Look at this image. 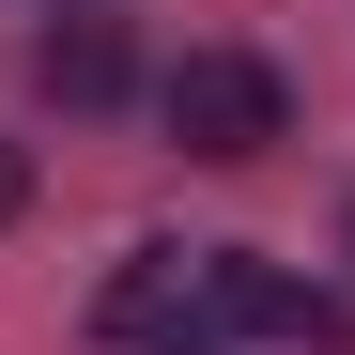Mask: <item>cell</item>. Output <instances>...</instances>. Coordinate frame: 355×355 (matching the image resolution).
<instances>
[{
  "label": "cell",
  "instance_id": "4",
  "mask_svg": "<svg viewBox=\"0 0 355 355\" xmlns=\"http://www.w3.org/2000/svg\"><path fill=\"white\" fill-rule=\"evenodd\" d=\"M31 78L62 93V108H124V78H139V46H124V16H62L31 46Z\"/></svg>",
  "mask_w": 355,
  "mask_h": 355
},
{
  "label": "cell",
  "instance_id": "2",
  "mask_svg": "<svg viewBox=\"0 0 355 355\" xmlns=\"http://www.w3.org/2000/svg\"><path fill=\"white\" fill-rule=\"evenodd\" d=\"M201 293H216V340H293V355H340L355 340L340 293L293 278V263H263V248H201Z\"/></svg>",
  "mask_w": 355,
  "mask_h": 355
},
{
  "label": "cell",
  "instance_id": "3",
  "mask_svg": "<svg viewBox=\"0 0 355 355\" xmlns=\"http://www.w3.org/2000/svg\"><path fill=\"white\" fill-rule=\"evenodd\" d=\"M124 355H232L216 340V293H201V248H139L124 278H108V309H93Z\"/></svg>",
  "mask_w": 355,
  "mask_h": 355
},
{
  "label": "cell",
  "instance_id": "6",
  "mask_svg": "<svg viewBox=\"0 0 355 355\" xmlns=\"http://www.w3.org/2000/svg\"><path fill=\"white\" fill-rule=\"evenodd\" d=\"M340 263H355V216H340Z\"/></svg>",
  "mask_w": 355,
  "mask_h": 355
},
{
  "label": "cell",
  "instance_id": "1",
  "mask_svg": "<svg viewBox=\"0 0 355 355\" xmlns=\"http://www.w3.org/2000/svg\"><path fill=\"white\" fill-rule=\"evenodd\" d=\"M155 124L186 139L201 170H248V155L293 139V93H278V62H248V46H186V62L155 78Z\"/></svg>",
  "mask_w": 355,
  "mask_h": 355
},
{
  "label": "cell",
  "instance_id": "5",
  "mask_svg": "<svg viewBox=\"0 0 355 355\" xmlns=\"http://www.w3.org/2000/svg\"><path fill=\"white\" fill-rule=\"evenodd\" d=\"M16 201H31V155H16V139H0V232H16Z\"/></svg>",
  "mask_w": 355,
  "mask_h": 355
}]
</instances>
